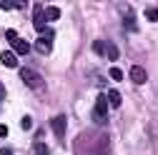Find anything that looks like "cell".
<instances>
[{
	"instance_id": "8fae6325",
	"label": "cell",
	"mask_w": 158,
	"mask_h": 155,
	"mask_svg": "<svg viewBox=\"0 0 158 155\" xmlns=\"http://www.w3.org/2000/svg\"><path fill=\"white\" fill-rule=\"evenodd\" d=\"M33 153H35V155H50L48 145H45V143H40V140H35V145H33Z\"/></svg>"
},
{
	"instance_id": "30bf717a",
	"label": "cell",
	"mask_w": 158,
	"mask_h": 155,
	"mask_svg": "<svg viewBox=\"0 0 158 155\" xmlns=\"http://www.w3.org/2000/svg\"><path fill=\"white\" fill-rule=\"evenodd\" d=\"M123 25L131 30V33H135L138 28H135V18H133V10H126V15H123Z\"/></svg>"
},
{
	"instance_id": "277c9868",
	"label": "cell",
	"mask_w": 158,
	"mask_h": 155,
	"mask_svg": "<svg viewBox=\"0 0 158 155\" xmlns=\"http://www.w3.org/2000/svg\"><path fill=\"white\" fill-rule=\"evenodd\" d=\"M131 80H133L135 85H143V83L148 80V73H146V68H141V65H133V68H131Z\"/></svg>"
},
{
	"instance_id": "4fadbf2b",
	"label": "cell",
	"mask_w": 158,
	"mask_h": 155,
	"mask_svg": "<svg viewBox=\"0 0 158 155\" xmlns=\"http://www.w3.org/2000/svg\"><path fill=\"white\" fill-rule=\"evenodd\" d=\"M3 10H13V8H25V3H13V0H0Z\"/></svg>"
},
{
	"instance_id": "ac0fdd59",
	"label": "cell",
	"mask_w": 158,
	"mask_h": 155,
	"mask_svg": "<svg viewBox=\"0 0 158 155\" xmlns=\"http://www.w3.org/2000/svg\"><path fill=\"white\" fill-rule=\"evenodd\" d=\"M40 38H45V40H53V38H55V30H53V28H43V30H40Z\"/></svg>"
},
{
	"instance_id": "52a82bcc",
	"label": "cell",
	"mask_w": 158,
	"mask_h": 155,
	"mask_svg": "<svg viewBox=\"0 0 158 155\" xmlns=\"http://www.w3.org/2000/svg\"><path fill=\"white\" fill-rule=\"evenodd\" d=\"M10 45H13V53H15V55H25V53H30V43L23 40V38H18V40L10 43Z\"/></svg>"
},
{
	"instance_id": "5bb4252c",
	"label": "cell",
	"mask_w": 158,
	"mask_h": 155,
	"mask_svg": "<svg viewBox=\"0 0 158 155\" xmlns=\"http://www.w3.org/2000/svg\"><path fill=\"white\" fill-rule=\"evenodd\" d=\"M45 18L48 20H58V18H60V10H58L55 5H50V8H45Z\"/></svg>"
},
{
	"instance_id": "7a4b0ae2",
	"label": "cell",
	"mask_w": 158,
	"mask_h": 155,
	"mask_svg": "<svg viewBox=\"0 0 158 155\" xmlns=\"http://www.w3.org/2000/svg\"><path fill=\"white\" fill-rule=\"evenodd\" d=\"M20 78H23V83L28 85V88H33V90H45V80L40 78V73H35V70H30V68H23L20 70Z\"/></svg>"
},
{
	"instance_id": "7c38bea8",
	"label": "cell",
	"mask_w": 158,
	"mask_h": 155,
	"mask_svg": "<svg viewBox=\"0 0 158 155\" xmlns=\"http://www.w3.org/2000/svg\"><path fill=\"white\" fill-rule=\"evenodd\" d=\"M106 55H108V60H118V55H121V53H118V48L113 43H106Z\"/></svg>"
},
{
	"instance_id": "e0dca14e",
	"label": "cell",
	"mask_w": 158,
	"mask_h": 155,
	"mask_svg": "<svg viewBox=\"0 0 158 155\" xmlns=\"http://www.w3.org/2000/svg\"><path fill=\"white\" fill-rule=\"evenodd\" d=\"M110 78H113L115 83H121V80H123V70H121V68H110Z\"/></svg>"
},
{
	"instance_id": "2e32d148",
	"label": "cell",
	"mask_w": 158,
	"mask_h": 155,
	"mask_svg": "<svg viewBox=\"0 0 158 155\" xmlns=\"http://www.w3.org/2000/svg\"><path fill=\"white\" fill-rule=\"evenodd\" d=\"M93 53L106 55V43H103V40H95V43H93Z\"/></svg>"
},
{
	"instance_id": "3957f363",
	"label": "cell",
	"mask_w": 158,
	"mask_h": 155,
	"mask_svg": "<svg viewBox=\"0 0 158 155\" xmlns=\"http://www.w3.org/2000/svg\"><path fill=\"white\" fill-rule=\"evenodd\" d=\"M65 125H68L65 115H55V118L50 120V128H53V133H55V138H58V140H63V138H65Z\"/></svg>"
},
{
	"instance_id": "6da1fadb",
	"label": "cell",
	"mask_w": 158,
	"mask_h": 155,
	"mask_svg": "<svg viewBox=\"0 0 158 155\" xmlns=\"http://www.w3.org/2000/svg\"><path fill=\"white\" fill-rule=\"evenodd\" d=\"M93 120H95L98 125H106V123H108V98H106V93H101V95L95 98Z\"/></svg>"
},
{
	"instance_id": "603a6c76",
	"label": "cell",
	"mask_w": 158,
	"mask_h": 155,
	"mask_svg": "<svg viewBox=\"0 0 158 155\" xmlns=\"http://www.w3.org/2000/svg\"><path fill=\"white\" fill-rule=\"evenodd\" d=\"M0 155H13V150H10V148H3V150H0Z\"/></svg>"
},
{
	"instance_id": "9c48e42d",
	"label": "cell",
	"mask_w": 158,
	"mask_h": 155,
	"mask_svg": "<svg viewBox=\"0 0 158 155\" xmlns=\"http://www.w3.org/2000/svg\"><path fill=\"white\" fill-rule=\"evenodd\" d=\"M106 98H108V105L110 108H121V103H123V98H121V93H118V90H108Z\"/></svg>"
},
{
	"instance_id": "d6986e66",
	"label": "cell",
	"mask_w": 158,
	"mask_h": 155,
	"mask_svg": "<svg viewBox=\"0 0 158 155\" xmlns=\"http://www.w3.org/2000/svg\"><path fill=\"white\" fill-rule=\"evenodd\" d=\"M20 128H23V130H30V128H33V118H28V115H25V118L20 120Z\"/></svg>"
},
{
	"instance_id": "9a60e30c",
	"label": "cell",
	"mask_w": 158,
	"mask_h": 155,
	"mask_svg": "<svg viewBox=\"0 0 158 155\" xmlns=\"http://www.w3.org/2000/svg\"><path fill=\"white\" fill-rule=\"evenodd\" d=\"M146 20L148 23H158V8H148L146 10Z\"/></svg>"
},
{
	"instance_id": "44dd1931",
	"label": "cell",
	"mask_w": 158,
	"mask_h": 155,
	"mask_svg": "<svg viewBox=\"0 0 158 155\" xmlns=\"http://www.w3.org/2000/svg\"><path fill=\"white\" fill-rule=\"evenodd\" d=\"M8 133H10L8 125H0V138H8Z\"/></svg>"
},
{
	"instance_id": "8992f818",
	"label": "cell",
	"mask_w": 158,
	"mask_h": 155,
	"mask_svg": "<svg viewBox=\"0 0 158 155\" xmlns=\"http://www.w3.org/2000/svg\"><path fill=\"white\" fill-rule=\"evenodd\" d=\"M0 63L5 68H18V55L13 50H5V53H0Z\"/></svg>"
},
{
	"instance_id": "5b68a950",
	"label": "cell",
	"mask_w": 158,
	"mask_h": 155,
	"mask_svg": "<svg viewBox=\"0 0 158 155\" xmlns=\"http://www.w3.org/2000/svg\"><path fill=\"white\" fill-rule=\"evenodd\" d=\"M45 10H43V5H35V15H33V23H35V28H38V33H40L43 28H45Z\"/></svg>"
},
{
	"instance_id": "ffe728a7",
	"label": "cell",
	"mask_w": 158,
	"mask_h": 155,
	"mask_svg": "<svg viewBox=\"0 0 158 155\" xmlns=\"http://www.w3.org/2000/svg\"><path fill=\"white\" fill-rule=\"evenodd\" d=\"M5 38H8L10 43H15V40H18V33H15V30H5Z\"/></svg>"
},
{
	"instance_id": "7402d4cb",
	"label": "cell",
	"mask_w": 158,
	"mask_h": 155,
	"mask_svg": "<svg viewBox=\"0 0 158 155\" xmlns=\"http://www.w3.org/2000/svg\"><path fill=\"white\" fill-rule=\"evenodd\" d=\"M3 100H5V85L0 83V103H3Z\"/></svg>"
},
{
	"instance_id": "ba28073f",
	"label": "cell",
	"mask_w": 158,
	"mask_h": 155,
	"mask_svg": "<svg viewBox=\"0 0 158 155\" xmlns=\"http://www.w3.org/2000/svg\"><path fill=\"white\" fill-rule=\"evenodd\" d=\"M33 48H35L38 53H43V55H48V53H53V40H45V38H38Z\"/></svg>"
}]
</instances>
